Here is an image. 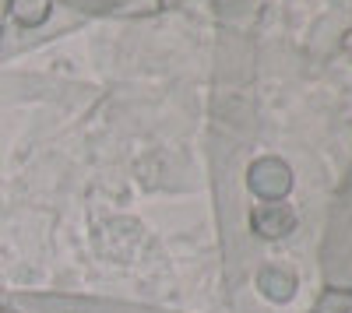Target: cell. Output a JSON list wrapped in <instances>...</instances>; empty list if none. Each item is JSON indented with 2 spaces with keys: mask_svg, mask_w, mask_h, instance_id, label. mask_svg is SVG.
Instances as JSON below:
<instances>
[{
  "mask_svg": "<svg viewBox=\"0 0 352 313\" xmlns=\"http://www.w3.org/2000/svg\"><path fill=\"white\" fill-rule=\"evenodd\" d=\"M250 222H254V229L264 240H278V236H285L292 225H296V215H292L289 205H264V208L254 211Z\"/></svg>",
  "mask_w": 352,
  "mask_h": 313,
  "instance_id": "2",
  "label": "cell"
},
{
  "mask_svg": "<svg viewBox=\"0 0 352 313\" xmlns=\"http://www.w3.org/2000/svg\"><path fill=\"white\" fill-rule=\"evenodd\" d=\"M292 187V169L282 159H261L250 165V190L261 197H282Z\"/></svg>",
  "mask_w": 352,
  "mask_h": 313,
  "instance_id": "1",
  "label": "cell"
}]
</instances>
